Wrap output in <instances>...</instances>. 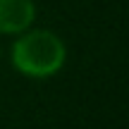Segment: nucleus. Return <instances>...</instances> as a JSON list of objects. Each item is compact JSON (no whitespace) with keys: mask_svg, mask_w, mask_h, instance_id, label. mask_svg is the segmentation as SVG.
I'll return each mask as SVG.
<instances>
[{"mask_svg":"<svg viewBox=\"0 0 129 129\" xmlns=\"http://www.w3.org/2000/svg\"><path fill=\"white\" fill-rule=\"evenodd\" d=\"M12 67L29 79H48L57 74L67 60V46L50 29H26L10 48Z\"/></svg>","mask_w":129,"mask_h":129,"instance_id":"f257e3e1","label":"nucleus"},{"mask_svg":"<svg viewBox=\"0 0 129 129\" xmlns=\"http://www.w3.org/2000/svg\"><path fill=\"white\" fill-rule=\"evenodd\" d=\"M36 22V3L34 0H0V34L19 36Z\"/></svg>","mask_w":129,"mask_h":129,"instance_id":"f03ea898","label":"nucleus"}]
</instances>
